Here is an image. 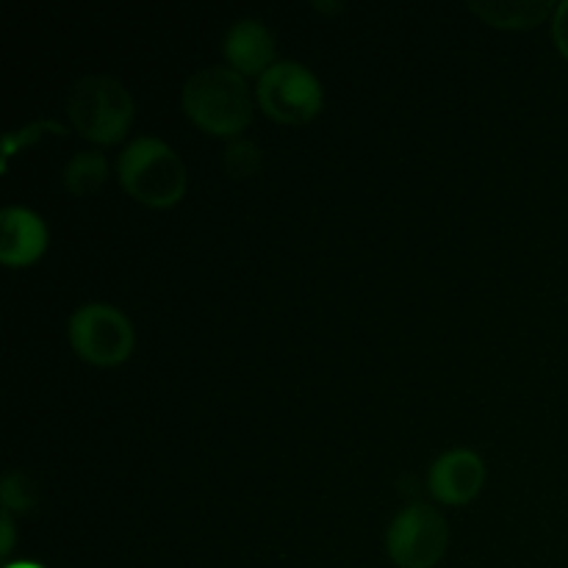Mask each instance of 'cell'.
Listing matches in <instances>:
<instances>
[{
    "label": "cell",
    "instance_id": "8992f818",
    "mask_svg": "<svg viewBox=\"0 0 568 568\" xmlns=\"http://www.w3.org/2000/svg\"><path fill=\"white\" fill-rule=\"evenodd\" d=\"M447 519L430 505H410L388 527V555L399 568H433L447 552Z\"/></svg>",
    "mask_w": 568,
    "mask_h": 568
},
{
    "label": "cell",
    "instance_id": "2e32d148",
    "mask_svg": "<svg viewBox=\"0 0 568 568\" xmlns=\"http://www.w3.org/2000/svg\"><path fill=\"white\" fill-rule=\"evenodd\" d=\"M6 568H42V566L31 564V560H17V564H9Z\"/></svg>",
    "mask_w": 568,
    "mask_h": 568
},
{
    "label": "cell",
    "instance_id": "30bf717a",
    "mask_svg": "<svg viewBox=\"0 0 568 568\" xmlns=\"http://www.w3.org/2000/svg\"><path fill=\"white\" fill-rule=\"evenodd\" d=\"M469 9L497 28H530L555 14L552 0H471Z\"/></svg>",
    "mask_w": 568,
    "mask_h": 568
},
{
    "label": "cell",
    "instance_id": "277c9868",
    "mask_svg": "<svg viewBox=\"0 0 568 568\" xmlns=\"http://www.w3.org/2000/svg\"><path fill=\"white\" fill-rule=\"evenodd\" d=\"M70 342L83 361L94 366H116L128 361L136 344L131 320L114 305H83L70 316Z\"/></svg>",
    "mask_w": 568,
    "mask_h": 568
},
{
    "label": "cell",
    "instance_id": "8fae6325",
    "mask_svg": "<svg viewBox=\"0 0 568 568\" xmlns=\"http://www.w3.org/2000/svg\"><path fill=\"white\" fill-rule=\"evenodd\" d=\"M109 175V161L100 153H75L70 164L64 166V186L70 189L75 197H87L94 194L105 183Z\"/></svg>",
    "mask_w": 568,
    "mask_h": 568
},
{
    "label": "cell",
    "instance_id": "5bb4252c",
    "mask_svg": "<svg viewBox=\"0 0 568 568\" xmlns=\"http://www.w3.org/2000/svg\"><path fill=\"white\" fill-rule=\"evenodd\" d=\"M552 39H555V44H558L560 53H564L568 59V0L558 3V9H555V14H552Z\"/></svg>",
    "mask_w": 568,
    "mask_h": 568
},
{
    "label": "cell",
    "instance_id": "7c38bea8",
    "mask_svg": "<svg viewBox=\"0 0 568 568\" xmlns=\"http://www.w3.org/2000/svg\"><path fill=\"white\" fill-rule=\"evenodd\" d=\"M222 166L231 178H250L261 166V150L250 139H239L225 150Z\"/></svg>",
    "mask_w": 568,
    "mask_h": 568
},
{
    "label": "cell",
    "instance_id": "52a82bcc",
    "mask_svg": "<svg viewBox=\"0 0 568 568\" xmlns=\"http://www.w3.org/2000/svg\"><path fill=\"white\" fill-rule=\"evenodd\" d=\"M486 483V464L471 449H449L433 464L430 491L447 505H466Z\"/></svg>",
    "mask_w": 568,
    "mask_h": 568
},
{
    "label": "cell",
    "instance_id": "3957f363",
    "mask_svg": "<svg viewBox=\"0 0 568 568\" xmlns=\"http://www.w3.org/2000/svg\"><path fill=\"white\" fill-rule=\"evenodd\" d=\"M72 125L98 144H114L125 136L133 120V98L116 78L87 75L67 94Z\"/></svg>",
    "mask_w": 568,
    "mask_h": 568
},
{
    "label": "cell",
    "instance_id": "4fadbf2b",
    "mask_svg": "<svg viewBox=\"0 0 568 568\" xmlns=\"http://www.w3.org/2000/svg\"><path fill=\"white\" fill-rule=\"evenodd\" d=\"M0 499H3L6 510H31L37 505V488L20 471H9L0 486Z\"/></svg>",
    "mask_w": 568,
    "mask_h": 568
},
{
    "label": "cell",
    "instance_id": "6da1fadb",
    "mask_svg": "<svg viewBox=\"0 0 568 568\" xmlns=\"http://www.w3.org/2000/svg\"><path fill=\"white\" fill-rule=\"evenodd\" d=\"M183 111L214 136H236L253 116L247 83L233 67H203L183 83Z\"/></svg>",
    "mask_w": 568,
    "mask_h": 568
},
{
    "label": "cell",
    "instance_id": "5b68a950",
    "mask_svg": "<svg viewBox=\"0 0 568 568\" xmlns=\"http://www.w3.org/2000/svg\"><path fill=\"white\" fill-rule=\"evenodd\" d=\"M258 103L272 120L305 125L322 111V87L311 70L297 61H275L258 78Z\"/></svg>",
    "mask_w": 568,
    "mask_h": 568
},
{
    "label": "cell",
    "instance_id": "7a4b0ae2",
    "mask_svg": "<svg viewBox=\"0 0 568 568\" xmlns=\"http://www.w3.org/2000/svg\"><path fill=\"white\" fill-rule=\"evenodd\" d=\"M120 183L150 209H170L186 194V166L166 142L153 136L133 139L120 155Z\"/></svg>",
    "mask_w": 568,
    "mask_h": 568
},
{
    "label": "cell",
    "instance_id": "9c48e42d",
    "mask_svg": "<svg viewBox=\"0 0 568 568\" xmlns=\"http://www.w3.org/2000/svg\"><path fill=\"white\" fill-rule=\"evenodd\" d=\"M225 59L242 75H264L275 64V39L258 20H239L225 37Z\"/></svg>",
    "mask_w": 568,
    "mask_h": 568
},
{
    "label": "cell",
    "instance_id": "9a60e30c",
    "mask_svg": "<svg viewBox=\"0 0 568 568\" xmlns=\"http://www.w3.org/2000/svg\"><path fill=\"white\" fill-rule=\"evenodd\" d=\"M0 530H3V544H0V549H3V555H9L11 552V544H14V527H11L9 510H6L3 519H0Z\"/></svg>",
    "mask_w": 568,
    "mask_h": 568
},
{
    "label": "cell",
    "instance_id": "ba28073f",
    "mask_svg": "<svg viewBox=\"0 0 568 568\" xmlns=\"http://www.w3.org/2000/svg\"><path fill=\"white\" fill-rule=\"evenodd\" d=\"M0 261L9 266H26L48 250V227L33 211L9 205L0 214Z\"/></svg>",
    "mask_w": 568,
    "mask_h": 568
}]
</instances>
